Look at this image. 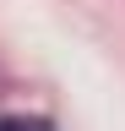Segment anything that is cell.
Instances as JSON below:
<instances>
[{
    "label": "cell",
    "instance_id": "1",
    "mask_svg": "<svg viewBox=\"0 0 125 131\" xmlns=\"http://www.w3.org/2000/svg\"><path fill=\"white\" fill-rule=\"evenodd\" d=\"M0 131H49V126H44V120H27V115H17V120H6Z\"/></svg>",
    "mask_w": 125,
    "mask_h": 131
}]
</instances>
